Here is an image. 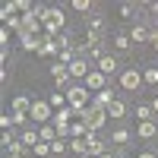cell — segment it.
<instances>
[{
	"label": "cell",
	"instance_id": "9",
	"mask_svg": "<svg viewBox=\"0 0 158 158\" xmlns=\"http://www.w3.org/2000/svg\"><path fill=\"white\" fill-rule=\"evenodd\" d=\"M41 57H60V41L54 35H41V48H38Z\"/></svg>",
	"mask_w": 158,
	"mask_h": 158
},
{
	"label": "cell",
	"instance_id": "12",
	"mask_svg": "<svg viewBox=\"0 0 158 158\" xmlns=\"http://www.w3.org/2000/svg\"><path fill=\"white\" fill-rule=\"evenodd\" d=\"M136 136H139V139H146V142L155 139V136H158V120H142V123L136 127Z\"/></svg>",
	"mask_w": 158,
	"mask_h": 158
},
{
	"label": "cell",
	"instance_id": "1",
	"mask_svg": "<svg viewBox=\"0 0 158 158\" xmlns=\"http://www.w3.org/2000/svg\"><path fill=\"white\" fill-rule=\"evenodd\" d=\"M41 22H44V35H60L63 32V25H67V16H63V10H57V6H48V13L41 16Z\"/></svg>",
	"mask_w": 158,
	"mask_h": 158
},
{
	"label": "cell",
	"instance_id": "5",
	"mask_svg": "<svg viewBox=\"0 0 158 158\" xmlns=\"http://www.w3.org/2000/svg\"><path fill=\"white\" fill-rule=\"evenodd\" d=\"M104 152H111L108 142H104L101 136H95V133H89L85 136V158H101Z\"/></svg>",
	"mask_w": 158,
	"mask_h": 158
},
{
	"label": "cell",
	"instance_id": "34",
	"mask_svg": "<svg viewBox=\"0 0 158 158\" xmlns=\"http://www.w3.org/2000/svg\"><path fill=\"white\" fill-rule=\"evenodd\" d=\"M152 111H155V117H158V92H155V98H152Z\"/></svg>",
	"mask_w": 158,
	"mask_h": 158
},
{
	"label": "cell",
	"instance_id": "16",
	"mask_svg": "<svg viewBox=\"0 0 158 158\" xmlns=\"http://www.w3.org/2000/svg\"><path fill=\"white\" fill-rule=\"evenodd\" d=\"M98 70H101L104 76H111V73H117V57H111V54H104V57L98 60Z\"/></svg>",
	"mask_w": 158,
	"mask_h": 158
},
{
	"label": "cell",
	"instance_id": "8",
	"mask_svg": "<svg viewBox=\"0 0 158 158\" xmlns=\"http://www.w3.org/2000/svg\"><path fill=\"white\" fill-rule=\"evenodd\" d=\"M130 41H133V44H149L152 41V29L146 22H136L133 29H130Z\"/></svg>",
	"mask_w": 158,
	"mask_h": 158
},
{
	"label": "cell",
	"instance_id": "10",
	"mask_svg": "<svg viewBox=\"0 0 158 158\" xmlns=\"http://www.w3.org/2000/svg\"><path fill=\"white\" fill-rule=\"evenodd\" d=\"M104 79H108V76H104L101 70H92V73L85 76V89L98 95V92H104V89H108V85H104Z\"/></svg>",
	"mask_w": 158,
	"mask_h": 158
},
{
	"label": "cell",
	"instance_id": "33",
	"mask_svg": "<svg viewBox=\"0 0 158 158\" xmlns=\"http://www.w3.org/2000/svg\"><path fill=\"white\" fill-rule=\"evenodd\" d=\"M149 44H152V48L158 51V29H152V41H149Z\"/></svg>",
	"mask_w": 158,
	"mask_h": 158
},
{
	"label": "cell",
	"instance_id": "31",
	"mask_svg": "<svg viewBox=\"0 0 158 158\" xmlns=\"http://www.w3.org/2000/svg\"><path fill=\"white\" fill-rule=\"evenodd\" d=\"M13 142H16V136H13V130H3V139H0V146H3V149H10Z\"/></svg>",
	"mask_w": 158,
	"mask_h": 158
},
{
	"label": "cell",
	"instance_id": "17",
	"mask_svg": "<svg viewBox=\"0 0 158 158\" xmlns=\"http://www.w3.org/2000/svg\"><path fill=\"white\" fill-rule=\"evenodd\" d=\"M19 142H22L25 149H35L38 142H41V136H38V130H25V133L19 136Z\"/></svg>",
	"mask_w": 158,
	"mask_h": 158
},
{
	"label": "cell",
	"instance_id": "11",
	"mask_svg": "<svg viewBox=\"0 0 158 158\" xmlns=\"http://www.w3.org/2000/svg\"><path fill=\"white\" fill-rule=\"evenodd\" d=\"M92 73V67H89V57H76L73 63H70V76L73 79H85Z\"/></svg>",
	"mask_w": 158,
	"mask_h": 158
},
{
	"label": "cell",
	"instance_id": "23",
	"mask_svg": "<svg viewBox=\"0 0 158 158\" xmlns=\"http://www.w3.org/2000/svg\"><path fill=\"white\" fill-rule=\"evenodd\" d=\"M142 82H146V85H155V89H158V67H149L146 73H142Z\"/></svg>",
	"mask_w": 158,
	"mask_h": 158
},
{
	"label": "cell",
	"instance_id": "36",
	"mask_svg": "<svg viewBox=\"0 0 158 158\" xmlns=\"http://www.w3.org/2000/svg\"><path fill=\"white\" fill-rule=\"evenodd\" d=\"M101 158H117V155H114V152H104V155H101Z\"/></svg>",
	"mask_w": 158,
	"mask_h": 158
},
{
	"label": "cell",
	"instance_id": "13",
	"mask_svg": "<svg viewBox=\"0 0 158 158\" xmlns=\"http://www.w3.org/2000/svg\"><path fill=\"white\" fill-rule=\"evenodd\" d=\"M92 104H95V108H101V111H108L111 104H114V92H111V89H104V92H98V95L92 98Z\"/></svg>",
	"mask_w": 158,
	"mask_h": 158
},
{
	"label": "cell",
	"instance_id": "20",
	"mask_svg": "<svg viewBox=\"0 0 158 158\" xmlns=\"http://www.w3.org/2000/svg\"><path fill=\"white\" fill-rule=\"evenodd\" d=\"M111 142H114L117 149H123L127 142H130V130H123V127H120V130H114V133H111Z\"/></svg>",
	"mask_w": 158,
	"mask_h": 158
},
{
	"label": "cell",
	"instance_id": "22",
	"mask_svg": "<svg viewBox=\"0 0 158 158\" xmlns=\"http://www.w3.org/2000/svg\"><path fill=\"white\" fill-rule=\"evenodd\" d=\"M136 10H142V3H120V16L123 19H133Z\"/></svg>",
	"mask_w": 158,
	"mask_h": 158
},
{
	"label": "cell",
	"instance_id": "21",
	"mask_svg": "<svg viewBox=\"0 0 158 158\" xmlns=\"http://www.w3.org/2000/svg\"><path fill=\"white\" fill-rule=\"evenodd\" d=\"M130 44H133L130 41V32H114V48L117 51H130Z\"/></svg>",
	"mask_w": 158,
	"mask_h": 158
},
{
	"label": "cell",
	"instance_id": "25",
	"mask_svg": "<svg viewBox=\"0 0 158 158\" xmlns=\"http://www.w3.org/2000/svg\"><path fill=\"white\" fill-rule=\"evenodd\" d=\"M51 108L63 111V108H67V95H63V92H54V95H51Z\"/></svg>",
	"mask_w": 158,
	"mask_h": 158
},
{
	"label": "cell",
	"instance_id": "28",
	"mask_svg": "<svg viewBox=\"0 0 158 158\" xmlns=\"http://www.w3.org/2000/svg\"><path fill=\"white\" fill-rule=\"evenodd\" d=\"M32 155H35V158H48V155H51V142H38V146L32 149Z\"/></svg>",
	"mask_w": 158,
	"mask_h": 158
},
{
	"label": "cell",
	"instance_id": "7",
	"mask_svg": "<svg viewBox=\"0 0 158 158\" xmlns=\"http://www.w3.org/2000/svg\"><path fill=\"white\" fill-rule=\"evenodd\" d=\"M139 85H142V73H139V70H123V73H120V89L139 92Z\"/></svg>",
	"mask_w": 158,
	"mask_h": 158
},
{
	"label": "cell",
	"instance_id": "26",
	"mask_svg": "<svg viewBox=\"0 0 158 158\" xmlns=\"http://www.w3.org/2000/svg\"><path fill=\"white\" fill-rule=\"evenodd\" d=\"M85 57H89V60H95V63H98V60L104 57V44H101V41H98V44H92V48H89V54H85Z\"/></svg>",
	"mask_w": 158,
	"mask_h": 158
},
{
	"label": "cell",
	"instance_id": "15",
	"mask_svg": "<svg viewBox=\"0 0 158 158\" xmlns=\"http://www.w3.org/2000/svg\"><path fill=\"white\" fill-rule=\"evenodd\" d=\"M108 117H114V120H123V117H127V104H123V98H114V104L108 108Z\"/></svg>",
	"mask_w": 158,
	"mask_h": 158
},
{
	"label": "cell",
	"instance_id": "2",
	"mask_svg": "<svg viewBox=\"0 0 158 158\" xmlns=\"http://www.w3.org/2000/svg\"><path fill=\"white\" fill-rule=\"evenodd\" d=\"M79 120L89 127V133H98V130L108 123V111H101V108H95V104H89V108L79 114Z\"/></svg>",
	"mask_w": 158,
	"mask_h": 158
},
{
	"label": "cell",
	"instance_id": "4",
	"mask_svg": "<svg viewBox=\"0 0 158 158\" xmlns=\"http://www.w3.org/2000/svg\"><path fill=\"white\" fill-rule=\"evenodd\" d=\"M29 117H32L38 127H44L51 117H54V108H51V101H35V104H32V111H29Z\"/></svg>",
	"mask_w": 158,
	"mask_h": 158
},
{
	"label": "cell",
	"instance_id": "6",
	"mask_svg": "<svg viewBox=\"0 0 158 158\" xmlns=\"http://www.w3.org/2000/svg\"><path fill=\"white\" fill-rule=\"evenodd\" d=\"M85 29H89V35L95 38V41H104V16L101 13H92V16H85Z\"/></svg>",
	"mask_w": 158,
	"mask_h": 158
},
{
	"label": "cell",
	"instance_id": "38",
	"mask_svg": "<svg viewBox=\"0 0 158 158\" xmlns=\"http://www.w3.org/2000/svg\"><path fill=\"white\" fill-rule=\"evenodd\" d=\"M155 92H158V89H155Z\"/></svg>",
	"mask_w": 158,
	"mask_h": 158
},
{
	"label": "cell",
	"instance_id": "27",
	"mask_svg": "<svg viewBox=\"0 0 158 158\" xmlns=\"http://www.w3.org/2000/svg\"><path fill=\"white\" fill-rule=\"evenodd\" d=\"M67 149H70V142H67V139H54V142H51V155H63Z\"/></svg>",
	"mask_w": 158,
	"mask_h": 158
},
{
	"label": "cell",
	"instance_id": "29",
	"mask_svg": "<svg viewBox=\"0 0 158 158\" xmlns=\"http://www.w3.org/2000/svg\"><path fill=\"white\" fill-rule=\"evenodd\" d=\"M70 152L73 155H85V139H70Z\"/></svg>",
	"mask_w": 158,
	"mask_h": 158
},
{
	"label": "cell",
	"instance_id": "24",
	"mask_svg": "<svg viewBox=\"0 0 158 158\" xmlns=\"http://www.w3.org/2000/svg\"><path fill=\"white\" fill-rule=\"evenodd\" d=\"M19 44H22L25 51H35V54H38V48H41V38H29V35H25V38H19Z\"/></svg>",
	"mask_w": 158,
	"mask_h": 158
},
{
	"label": "cell",
	"instance_id": "18",
	"mask_svg": "<svg viewBox=\"0 0 158 158\" xmlns=\"http://www.w3.org/2000/svg\"><path fill=\"white\" fill-rule=\"evenodd\" d=\"M38 136H41V142H54V139H60L54 123H44V127H38Z\"/></svg>",
	"mask_w": 158,
	"mask_h": 158
},
{
	"label": "cell",
	"instance_id": "35",
	"mask_svg": "<svg viewBox=\"0 0 158 158\" xmlns=\"http://www.w3.org/2000/svg\"><path fill=\"white\" fill-rule=\"evenodd\" d=\"M136 158H158V155H155V152H139Z\"/></svg>",
	"mask_w": 158,
	"mask_h": 158
},
{
	"label": "cell",
	"instance_id": "14",
	"mask_svg": "<svg viewBox=\"0 0 158 158\" xmlns=\"http://www.w3.org/2000/svg\"><path fill=\"white\" fill-rule=\"evenodd\" d=\"M32 104H35L32 98H25V95H16V98H13V114H22V117H25V114L32 111Z\"/></svg>",
	"mask_w": 158,
	"mask_h": 158
},
{
	"label": "cell",
	"instance_id": "32",
	"mask_svg": "<svg viewBox=\"0 0 158 158\" xmlns=\"http://www.w3.org/2000/svg\"><path fill=\"white\" fill-rule=\"evenodd\" d=\"M0 127L10 130V127H16V123H13V117H10V114H3V117H0Z\"/></svg>",
	"mask_w": 158,
	"mask_h": 158
},
{
	"label": "cell",
	"instance_id": "37",
	"mask_svg": "<svg viewBox=\"0 0 158 158\" xmlns=\"http://www.w3.org/2000/svg\"><path fill=\"white\" fill-rule=\"evenodd\" d=\"M73 158H85V155H73Z\"/></svg>",
	"mask_w": 158,
	"mask_h": 158
},
{
	"label": "cell",
	"instance_id": "19",
	"mask_svg": "<svg viewBox=\"0 0 158 158\" xmlns=\"http://www.w3.org/2000/svg\"><path fill=\"white\" fill-rule=\"evenodd\" d=\"M136 120L142 123V120H155V111H152V104H136Z\"/></svg>",
	"mask_w": 158,
	"mask_h": 158
},
{
	"label": "cell",
	"instance_id": "30",
	"mask_svg": "<svg viewBox=\"0 0 158 158\" xmlns=\"http://www.w3.org/2000/svg\"><path fill=\"white\" fill-rule=\"evenodd\" d=\"M73 10H79V13H85V16H92V3H89V0H73Z\"/></svg>",
	"mask_w": 158,
	"mask_h": 158
},
{
	"label": "cell",
	"instance_id": "3",
	"mask_svg": "<svg viewBox=\"0 0 158 158\" xmlns=\"http://www.w3.org/2000/svg\"><path fill=\"white\" fill-rule=\"evenodd\" d=\"M67 104L76 111V114H82L89 104H92V98H89V89L85 85H73L70 92H67Z\"/></svg>",
	"mask_w": 158,
	"mask_h": 158
}]
</instances>
